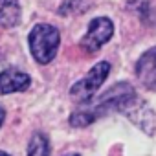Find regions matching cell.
Wrapping results in <instances>:
<instances>
[{"label":"cell","instance_id":"4fadbf2b","mask_svg":"<svg viewBox=\"0 0 156 156\" xmlns=\"http://www.w3.org/2000/svg\"><path fill=\"white\" fill-rule=\"evenodd\" d=\"M72 156H79V154H72Z\"/></svg>","mask_w":156,"mask_h":156},{"label":"cell","instance_id":"3957f363","mask_svg":"<svg viewBox=\"0 0 156 156\" xmlns=\"http://www.w3.org/2000/svg\"><path fill=\"white\" fill-rule=\"evenodd\" d=\"M108 72H110V62L107 61L98 62L81 81H77L72 87L70 96L79 103H88L96 96V92L101 88V85L105 83V79L108 77Z\"/></svg>","mask_w":156,"mask_h":156},{"label":"cell","instance_id":"5b68a950","mask_svg":"<svg viewBox=\"0 0 156 156\" xmlns=\"http://www.w3.org/2000/svg\"><path fill=\"white\" fill-rule=\"evenodd\" d=\"M31 85V79L26 72L17 68H8L0 72V94H15L24 92Z\"/></svg>","mask_w":156,"mask_h":156},{"label":"cell","instance_id":"8992f818","mask_svg":"<svg viewBox=\"0 0 156 156\" xmlns=\"http://www.w3.org/2000/svg\"><path fill=\"white\" fill-rule=\"evenodd\" d=\"M136 75L141 85L154 88L156 87V46L149 48L136 62Z\"/></svg>","mask_w":156,"mask_h":156},{"label":"cell","instance_id":"6da1fadb","mask_svg":"<svg viewBox=\"0 0 156 156\" xmlns=\"http://www.w3.org/2000/svg\"><path fill=\"white\" fill-rule=\"evenodd\" d=\"M134 99H136V94L129 83L114 85L108 92L99 96L96 101L87 103L88 107H85L81 110H75L70 116V125L72 127H87V125L94 123L99 116H103L110 110H119V108L132 105Z\"/></svg>","mask_w":156,"mask_h":156},{"label":"cell","instance_id":"52a82bcc","mask_svg":"<svg viewBox=\"0 0 156 156\" xmlns=\"http://www.w3.org/2000/svg\"><path fill=\"white\" fill-rule=\"evenodd\" d=\"M20 20L19 0H0V26L15 28Z\"/></svg>","mask_w":156,"mask_h":156},{"label":"cell","instance_id":"7c38bea8","mask_svg":"<svg viewBox=\"0 0 156 156\" xmlns=\"http://www.w3.org/2000/svg\"><path fill=\"white\" fill-rule=\"evenodd\" d=\"M0 156H9L8 152H2V151H0Z\"/></svg>","mask_w":156,"mask_h":156},{"label":"cell","instance_id":"8fae6325","mask_svg":"<svg viewBox=\"0 0 156 156\" xmlns=\"http://www.w3.org/2000/svg\"><path fill=\"white\" fill-rule=\"evenodd\" d=\"M4 118H6V112L0 108V127H2V123H4Z\"/></svg>","mask_w":156,"mask_h":156},{"label":"cell","instance_id":"ba28073f","mask_svg":"<svg viewBox=\"0 0 156 156\" xmlns=\"http://www.w3.org/2000/svg\"><path fill=\"white\" fill-rule=\"evenodd\" d=\"M28 156H50V143L42 132H35L28 145Z\"/></svg>","mask_w":156,"mask_h":156},{"label":"cell","instance_id":"30bf717a","mask_svg":"<svg viewBox=\"0 0 156 156\" xmlns=\"http://www.w3.org/2000/svg\"><path fill=\"white\" fill-rule=\"evenodd\" d=\"M129 9H132L140 19L145 20V17L151 11V2L149 0H129Z\"/></svg>","mask_w":156,"mask_h":156},{"label":"cell","instance_id":"7a4b0ae2","mask_svg":"<svg viewBox=\"0 0 156 156\" xmlns=\"http://www.w3.org/2000/svg\"><path fill=\"white\" fill-rule=\"evenodd\" d=\"M28 42H30V50L35 61L41 64H48L57 55L61 35H59V30L50 24H37L30 31Z\"/></svg>","mask_w":156,"mask_h":156},{"label":"cell","instance_id":"277c9868","mask_svg":"<svg viewBox=\"0 0 156 156\" xmlns=\"http://www.w3.org/2000/svg\"><path fill=\"white\" fill-rule=\"evenodd\" d=\"M112 33H114V24H112V20L107 19V17H98V19H94V20L88 24V31H87V35L81 39V48H83L85 51H88V53H94V51H98L105 42L110 41Z\"/></svg>","mask_w":156,"mask_h":156},{"label":"cell","instance_id":"9c48e42d","mask_svg":"<svg viewBox=\"0 0 156 156\" xmlns=\"http://www.w3.org/2000/svg\"><path fill=\"white\" fill-rule=\"evenodd\" d=\"M87 9V2L85 0H66V2L59 8L61 15H73V13H81Z\"/></svg>","mask_w":156,"mask_h":156}]
</instances>
